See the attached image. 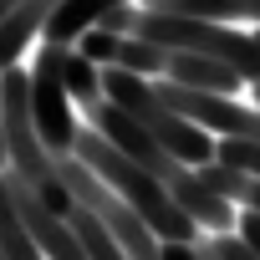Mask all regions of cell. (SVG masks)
<instances>
[{
    "mask_svg": "<svg viewBox=\"0 0 260 260\" xmlns=\"http://www.w3.org/2000/svg\"><path fill=\"white\" fill-rule=\"evenodd\" d=\"M77 158H82V164H87V169H92V174H97V179H102V184H107L127 209H138L143 224H148L164 245H199V240H204V230H199V224L174 204L169 184L153 179L148 169H138L133 158H122V153L97 133L92 122L77 133Z\"/></svg>",
    "mask_w": 260,
    "mask_h": 260,
    "instance_id": "1",
    "label": "cell"
},
{
    "mask_svg": "<svg viewBox=\"0 0 260 260\" xmlns=\"http://www.w3.org/2000/svg\"><path fill=\"white\" fill-rule=\"evenodd\" d=\"M11 158H6V117H0V169H6Z\"/></svg>",
    "mask_w": 260,
    "mask_h": 260,
    "instance_id": "20",
    "label": "cell"
},
{
    "mask_svg": "<svg viewBox=\"0 0 260 260\" xmlns=\"http://www.w3.org/2000/svg\"><path fill=\"white\" fill-rule=\"evenodd\" d=\"M240 209H250V214H260V179H250V189H245V204Z\"/></svg>",
    "mask_w": 260,
    "mask_h": 260,
    "instance_id": "18",
    "label": "cell"
},
{
    "mask_svg": "<svg viewBox=\"0 0 260 260\" xmlns=\"http://www.w3.org/2000/svg\"><path fill=\"white\" fill-rule=\"evenodd\" d=\"M194 174H199V179H204V184H209V189H214L219 199H230L235 209L245 204V189H250V174H240V169H230V164H219V158H214V164H204V169H194Z\"/></svg>",
    "mask_w": 260,
    "mask_h": 260,
    "instance_id": "13",
    "label": "cell"
},
{
    "mask_svg": "<svg viewBox=\"0 0 260 260\" xmlns=\"http://www.w3.org/2000/svg\"><path fill=\"white\" fill-rule=\"evenodd\" d=\"M164 82H179V87H194V92H219V97H240L245 77L214 56H194V51H169V67H164Z\"/></svg>",
    "mask_w": 260,
    "mask_h": 260,
    "instance_id": "9",
    "label": "cell"
},
{
    "mask_svg": "<svg viewBox=\"0 0 260 260\" xmlns=\"http://www.w3.org/2000/svg\"><path fill=\"white\" fill-rule=\"evenodd\" d=\"M0 250H6V260H46V255L36 250V240H31V230H26L16 199H11L6 169H0Z\"/></svg>",
    "mask_w": 260,
    "mask_h": 260,
    "instance_id": "10",
    "label": "cell"
},
{
    "mask_svg": "<svg viewBox=\"0 0 260 260\" xmlns=\"http://www.w3.org/2000/svg\"><path fill=\"white\" fill-rule=\"evenodd\" d=\"M255 41H260V31H255Z\"/></svg>",
    "mask_w": 260,
    "mask_h": 260,
    "instance_id": "23",
    "label": "cell"
},
{
    "mask_svg": "<svg viewBox=\"0 0 260 260\" xmlns=\"http://www.w3.org/2000/svg\"><path fill=\"white\" fill-rule=\"evenodd\" d=\"M133 36H143V41H153V46H164V51L214 56V61L235 67V72L245 77V87H260V41L245 36L240 26L199 21V16H158V11H143Z\"/></svg>",
    "mask_w": 260,
    "mask_h": 260,
    "instance_id": "3",
    "label": "cell"
},
{
    "mask_svg": "<svg viewBox=\"0 0 260 260\" xmlns=\"http://www.w3.org/2000/svg\"><path fill=\"white\" fill-rule=\"evenodd\" d=\"M102 97H107L112 107H122L138 127H148V133H153L184 169H204V164L219 158V138H209L204 127H194L189 117H179V112L153 92L148 77H133V72H122V67H107V72H102Z\"/></svg>",
    "mask_w": 260,
    "mask_h": 260,
    "instance_id": "2",
    "label": "cell"
},
{
    "mask_svg": "<svg viewBox=\"0 0 260 260\" xmlns=\"http://www.w3.org/2000/svg\"><path fill=\"white\" fill-rule=\"evenodd\" d=\"M199 260H219V250H214L209 240H199Z\"/></svg>",
    "mask_w": 260,
    "mask_h": 260,
    "instance_id": "19",
    "label": "cell"
},
{
    "mask_svg": "<svg viewBox=\"0 0 260 260\" xmlns=\"http://www.w3.org/2000/svg\"><path fill=\"white\" fill-rule=\"evenodd\" d=\"M117 67H122V72H133V77L158 82L164 67H169V51L153 46V41H143V36H122V46H117Z\"/></svg>",
    "mask_w": 260,
    "mask_h": 260,
    "instance_id": "12",
    "label": "cell"
},
{
    "mask_svg": "<svg viewBox=\"0 0 260 260\" xmlns=\"http://www.w3.org/2000/svg\"><path fill=\"white\" fill-rule=\"evenodd\" d=\"M169 194H174V204H179V209H184V214H189L209 240H214V235H235V230H240V209H235L230 199H219V194H214L194 169H184V174L169 184Z\"/></svg>",
    "mask_w": 260,
    "mask_h": 260,
    "instance_id": "7",
    "label": "cell"
},
{
    "mask_svg": "<svg viewBox=\"0 0 260 260\" xmlns=\"http://www.w3.org/2000/svg\"><path fill=\"white\" fill-rule=\"evenodd\" d=\"M138 16H143V11H133V6H117V11H107L97 26H102V31H112V36H133V31H138Z\"/></svg>",
    "mask_w": 260,
    "mask_h": 260,
    "instance_id": "16",
    "label": "cell"
},
{
    "mask_svg": "<svg viewBox=\"0 0 260 260\" xmlns=\"http://www.w3.org/2000/svg\"><path fill=\"white\" fill-rule=\"evenodd\" d=\"M164 260H199V245H164Z\"/></svg>",
    "mask_w": 260,
    "mask_h": 260,
    "instance_id": "17",
    "label": "cell"
},
{
    "mask_svg": "<svg viewBox=\"0 0 260 260\" xmlns=\"http://www.w3.org/2000/svg\"><path fill=\"white\" fill-rule=\"evenodd\" d=\"M219 164L260 179V143H250V138H219Z\"/></svg>",
    "mask_w": 260,
    "mask_h": 260,
    "instance_id": "15",
    "label": "cell"
},
{
    "mask_svg": "<svg viewBox=\"0 0 260 260\" xmlns=\"http://www.w3.org/2000/svg\"><path fill=\"white\" fill-rule=\"evenodd\" d=\"M87 122L97 127V133H102V138H107V143H112L122 158H133V164H138V169H148L153 179L174 184V179L184 174V164H179V158H174V153H169V148H164V143L148 133V127H138L133 117L122 112V107H112V102H97V107L87 112Z\"/></svg>",
    "mask_w": 260,
    "mask_h": 260,
    "instance_id": "6",
    "label": "cell"
},
{
    "mask_svg": "<svg viewBox=\"0 0 260 260\" xmlns=\"http://www.w3.org/2000/svg\"><path fill=\"white\" fill-rule=\"evenodd\" d=\"M56 11H61V0H21V6L0 21V77L26 56V46L36 36H46V26H51Z\"/></svg>",
    "mask_w": 260,
    "mask_h": 260,
    "instance_id": "8",
    "label": "cell"
},
{
    "mask_svg": "<svg viewBox=\"0 0 260 260\" xmlns=\"http://www.w3.org/2000/svg\"><path fill=\"white\" fill-rule=\"evenodd\" d=\"M56 174H61V184H67V194L87 209V214H97L102 224H107V235L122 245V255L127 260H164V240L143 224V214L138 209H127L77 153H67V158H56Z\"/></svg>",
    "mask_w": 260,
    "mask_h": 260,
    "instance_id": "4",
    "label": "cell"
},
{
    "mask_svg": "<svg viewBox=\"0 0 260 260\" xmlns=\"http://www.w3.org/2000/svg\"><path fill=\"white\" fill-rule=\"evenodd\" d=\"M67 51L72 46H41L31 67V117L51 158L77 153V133H82L72 117V92H67Z\"/></svg>",
    "mask_w": 260,
    "mask_h": 260,
    "instance_id": "5",
    "label": "cell"
},
{
    "mask_svg": "<svg viewBox=\"0 0 260 260\" xmlns=\"http://www.w3.org/2000/svg\"><path fill=\"white\" fill-rule=\"evenodd\" d=\"M117 46H122V36H112V31H102V26H92V31L77 41V51H82L92 67H102V72L117 67Z\"/></svg>",
    "mask_w": 260,
    "mask_h": 260,
    "instance_id": "14",
    "label": "cell"
},
{
    "mask_svg": "<svg viewBox=\"0 0 260 260\" xmlns=\"http://www.w3.org/2000/svg\"><path fill=\"white\" fill-rule=\"evenodd\" d=\"M67 92H72V102L87 107V112H92L97 102H107V97H102V67H92L77 46L67 51Z\"/></svg>",
    "mask_w": 260,
    "mask_h": 260,
    "instance_id": "11",
    "label": "cell"
},
{
    "mask_svg": "<svg viewBox=\"0 0 260 260\" xmlns=\"http://www.w3.org/2000/svg\"><path fill=\"white\" fill-rule=\"evenodd\" d=\"M0 260H6V250H0Z\"/></svg>",
    "mask_w": 260,
    "mask_h": 260,
    "instance_id": "22",
    "label": "cell"
},
{
    "mask_svg": "<svg viewBox=\"0 0 260 260\" xmlns=\"http://www.w3.org/2000/svg\"><path fill=\"white\" fill-rule=\"evenodd\" d=\"M250 97H255V107H260V87H250Z\"/></svg>",
    "mask_w": 260,
    "mask_h": 260,
    "instance_id": "21",
    "label": "cell"
}]
</instances>
